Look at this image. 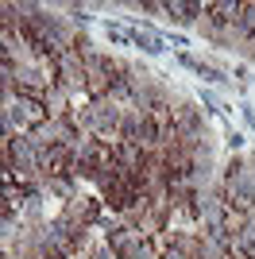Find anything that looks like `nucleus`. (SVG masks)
<instances>
[{"label":"nucleus","mask_w":255,"mask_h":259,"mask_svg":"<svg viewBox=\"0 0 255 259\" xmlns=\"http://www.w3.org/2000/svg\"><path fill=\"white\" fill-rule=\"evenodd\" d=\"M105 213L108 209H105V201H101L97 194H74L62 209H58V217L70 221V225H77V228H97Z\"/></svg>","instance_id":"6"},{"label":"nucleus","mask_w":255,"mask_h":259,"mask_svg":"<svg viewBox=\"0 0 255 259\" xmlns=\"http://www.w3.org/2000/svg\"><path fill=\"white\" fill-rule=\"evenodd\" d=\"M35 259H39V255H35Z\"/></svg>","instance_id":"11"},{"label":"nucleus","mask_w":255,"mask_h":259,"mask_svg":"<svg viewBox=\"0 0 255 259\" xmlns=\"http://www.w3.org/2000/svg\"><path fill=\"white\" fill-rule=\"evenodd\" d=\"M159 259H190V255H186V251H182V248H178V244H174V236H170V240H166V244H162V251H159Z\"/></svg>","instance_id":"9"},{"label":"nucleus","mask_w":255,"mask_h":259,"mask_svg":"<svg viewBox=\"0 0 255 259\" xmlns=\"http://www.w3.org/2000/svg\"><path fill=\"white\" fill-rule=\"evenodd\" d=\"M217 182H221V190H224V201H228L236 213H244V217L255 213V162L251 159H240V155H236Z\"/></svg>","instance_id":"3"},{"label":"nucleus","mask_w":255,"mask_h":259,"mask_svg":"<svg viewBox=\"0 0 255 259\" xmlns=\"http://www.w3.org/2000/svg\"><path fill=\"white\" fill-rule=\"evenodd\" d=\"M47 120H51V108H47L42 97L16 93V97L4 101V140H8V136H31Z\"/></svg>","instance_id":"4"},{"label":"nucleus","mask_w":255,"mask_h":259,"mask_svg":"<svg viewBox=\"0 0 255 259\" xmlns=\"http://www.w3.org/2000/svg\"><path fill=\"white\" fill-rule=\"evenodd\" d=\"M77 259H85V255H77Z\"/></svg>","instance_id":"10"},{"label":"nucleus","mask_w":255,"mask_h":259,"mask_svg":"<svg viewBox=\"0 0 255 259\" xmlns=\"http://www.w3.org/2000/svg\"><path fill=\"white\" fill-rule=\"evenodd\" d=\"M85 259H120V255H116L112 248H108V240H105V236H97V244H93L89 251H85Z\"/></svg>","instance_id":"8"},{"label":"nucleus","mask_w":255,"mask_h":259,"mask_svg":"<svg viewBox=\"0 0 255 259\" xmlns=\"http://www.w3.org/2000/svg\"><path fill=\"white\" fill-rule=\"evenodd\" d=\"M162 12H166L174 23H193V27H197V16H205V4H197V0H166Z\"/></svg>","instance_id":"7"},{"label":"nucleus","mask_w":255,"mask_h":259,"mask_svg":"<svg viewBox=\"0 0 255 259\" xmlns=\"http://www.w3.org/2000/svg\"><path fill=\"white\" fill-rule=\"evenodd\" d=\"M120 143H132V147H139V151H155V147L162 143V128L151 120V112L128 108L124 128H120Z\"/></svg>","instance_id":"5"},{"label":"nucleus","mask_w":255,"mask_h":259,"mask_svg":"<svg viewBox=\"0 0 255 259\" xmlns=\"http://www.w3.org/2000/svg\"><path fill=\"white\" fill-rule=\"evenodd\" d=\"M4 170L20 186H42V151L31 136H8L4 140Z\"/></svg>","instance_id":"2"},{"label":"nucleus","mask_w":255,"mask_h":259,"mask_svg":"<svg viewBox=\"0 0 255 259\" xmlns=\"http://www.w3.org/2000/svg\"><path fill=\"white\" fill-rule=\"evenodd\" d=\"M124 116H128V108H124V105H116L112 97L85 101L81 108H74L77 128H81L85 136H93V140L112 143V147L120 143V128H124Z\"/></svg>","instance_id":"1"}]
</instances>
